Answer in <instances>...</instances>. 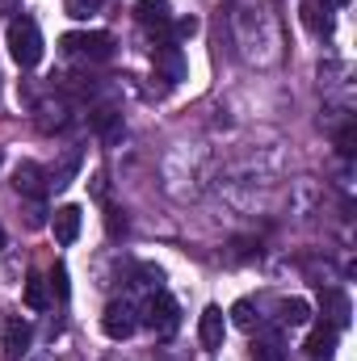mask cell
<instances>
[{
	"mask_svg": "<svg viewBox=\"0 0 357 361\" xmlns=\"http://www.w3.org/2000/svg\"><path fill=\"white\" fill-rule=\"evenodd\" d=\"M25 223H30V227H42V223H47V210H42V206H34V210L25 214Z\"/></svg>",
	"mask_w": 357,
	"mask_h": 361,
	"instance_id": "cell-23",
	"label": "cell"
},
{
	"mask_svg": "<svg viewBox=\"0 0 357 361\" xmlns=\"http://www.w3.org/2000/svg\"><path fill=\"white\" fill-rule=\"evenodd\" d=\"M143 324H147L156 336H173V332L181 328L177 302H173L164 290H156V294H152V302H147V311H143Z\"/></svg>",
	"mask_w": 357,
	"mask_h": 361,
	"instance_id": "cell-4",
	"label": "cell"
},
{
	"mask_svg": "<svg viewBox=\"0 0 357 361\" xmlns=\"http://www.w3.org/2000/svg\"><path fill=\"white\" fill-rule=\"evenodd\" d=\"M4 42H8L13 63H21V68H34V63L42 59V30H38L34 17H13Z\"/></svg>",
	"mask_w": 357,
	"mask_h": 361,
	"instance_id": "cell-1",
	"label": "cell"
},
{
	"mask_svg": "<svg viewBox=\"0 0 357 361\" xmlns=\"http://www.w3.org/2000/svg\"><path fill=\"white\" fill-rule=\"evenodd\" d=\"M34 361H51V357H34Z\"/></svg>",
	"mask_w": 357,
	"mask_h": 361,
	"instance_id": "cell-26",
	"label": "cell"
},
{
	"mask_svg": "<svg viewBox=\"0 0 357 361\" xmlns=\"http://www.w3.org/2000/svg\"><path fill=\"white\" fill-rule=\"evenodd\" d=\"M63 51H68V55H80V59H92V63H105V59L114 55V38L101 34V30L68 34V38H63Z\"/></svg>",
	"mask_w": 357,
	"mask_h": 361,
	"instance_id": "cell-3",
	"label": "cell"
},
{
	"mask_svg": "<svg viewBox=\"0 0 357 361\" xmlns=\"http://www.w3.org/2000/svg\"><path fill=\"white\" fill-rule=\"evenodd\" d=\"M198 34V17H181L177 21V38H193Z\"/></svg>",
	"mask_w": 357,
	"mask_h": 361,
	"instance_id": "cell-22",
	"label": "cell"
},
{
	"mask_svg": "<svg viewBox=\"0 0 357 361\" xmlns=\"http://www.w3.org/2000/svg\"><path fill=\"white\" fill-rule=\"evenodd\" d=\"M223 332H227L223 307H206L198 315V341H202V349H223Z\"/></svg>",
	"mask_w": 357,
	"mask_h": 361,
	"instance_id": "cell-6",
	"label": "cell"
},
{
	"mask_svg": "<svg viewBox=\"0 0 357 361\" xmlns=\"http://www.w3.org/2000/svg\"><path fill=\"white\" fill-rule=\"evenodd\" d=\"M47 286H51V290H55V298H68V273L59 269V265H55V273H51V277H47Z\"/></svg>",
	"mask_w": 357,
	"mask_h": 361,
	"instance_id": "cell-20",
	"label": "cell"
},
{
	"mask_svg": "<svg viewBox=\"0 0 357 361\" xmlns=\"http://www.w3.org/2000/svg\"><path fill=\"white\" fill-rule=\"evenodd\" d=\"M307 319H311V307H307L303 298H286V302H282V324L298 328V324H307Z\"/></svg>",
	"mask_w": 357,
	"mask_h": 361,
	"instance_id": "cell-16",
	"label": "cell"
},
{
	"mask_svg": "<svg viewBox=\"0 0 357 361\" xmlns=\"http://www.w3.org/2000/svg\"><path fill=\"white\" fill-rule=\"evenodd\" d=\"M337 332H341V328H337L332 319H328V324H315L311 336H307V353H311V357H328L332 345H337Z\"/></svg>",
	"mask_w": 357,
	"mask_h": 361,
	"instance_id": "cell-9",
	"label": "cell"
},
{
	"mask_svg": "<svg viewBox=\"0 0 357 361\" xmlns=\"http://www.w3.org/2000/svg\"><path fill=\"white\" fill-rule=\"evenodd\" d=\"M231 315H236V324H240V328H253V324H257V315H253V302H248V298H244V302H236V307H231Z\"/></svg>",
	"mask_w": 357,
	"mask_h": 361,
	"instance_id": "cell-19",
	"label": "cell"
},
{
	"mask_svg": "<svg viewBox=\"0 0 357 361\" xmlns=\"http://www.w3.org/2000/svg\"><path fill=\"white\" fill-rule=\"evenodd\" d=\"M156 68H164L169 85L185 80V59H181V47H177V42H164V47L156 51Z\"/></svg>",
	"mask_w": 357,
	"mask_h": 361,
	"instance_id": "cell-10",
	"label": "cell"
},
{
	"mask_svg": "<svg viewBox=\"0 0 357 361\" xmlns=\"http://www.w3.org/2000/svg\"><path fill=\"white\" fill-rule=\"evenodd\" d=\"M63 8H68V17H76V21H89L101 13V0H63Z\"/></svg>",
	"mask_w": 357,
	"mask_h": 361,
	"instance_id": "cell-18",
	"label": "cell"
},
{
	"mask_svg": "<svg viewBox=\"0 0 357 361\" xmlns=\"http://www.w3.org/2000/svg\"><path fill=\"white\" fill-rule=\"evenodd\" d=\"M38 126H42V130H59V126H68V101H47Z\"/></svg>",
	"mask_w": 357,
	"mask_h": 361,
	"instance_id": "cell-14",
	"label": "cell"
},
{
	"mask_svg": "<svg viewBox=\"0 0 357 361\" xmlns=\"http://www.w3.org/2000/svg\"><path fill=\"white\" fill-rule=\"evenodd\" d=\"M303 21H307L311 34H332V17H320V4H315V0L303 4Z\"/></svg>",
	"mask_w": 357,
	"mask_h": 361,
	"instance_id": "cell-17",
	"label": "cell"
},
{
	"mask_svg": "<svg viewBox=\"0 0 357 361\" xmlns=\"http://www.w3.org/2000/svg\"><path fill=\"white\" fill-rule=\"evenodd\" d=\"M76 173H80V152H68V156L47 173V189H68Z\"/></svg>",
	"mask_w": 357,
	"mask_h": 361,
	"instance_id": "cell-11",
	"label": "cell"
},
{
	"mask_svg": "<svg viewBox=\"0 0 357 361\" xmlns=\"http://www.w3.org/2000/svg\"><path fill=\"white\" fill-rule=\"evenodd\" d=\"M0 164H4V152H0Z\"/></svg>",
	"mask_w": 357,
	"mask_h": 361,
	"instance_id": "cell-27",
	"label": "cell"
},
{
	"mask_svg": "<svg viewBox=\"0 0 357 361\" xmlns=\"http://www.w3.org/2000/svg\"><path fill=\"white\" fill-rule=\"evenodd\" d=\"M135 17H139V25H169L173 21V8H169V0H139L135 4Z\"/></svg>",
	"mask_w": 357,
	"mask_h": 361,
	"instance_id": "cell-12",
	"label": "cell"
},
{
	"mask_svg": "<svg viewBox=\"0 0 357 361\" xmlns=\"http://www.w3.org/2000/svg\"><path fill=\"white\" fill-rule=\"evenodd\" d=\"M315 4H324V8H345L349 0H315Z\"/></svg>",
	"mask_w": 357,
	"mask_h": 361,
	"instance_id": "cell-24",
	"label": "cell"
},
{
	"mask_svg": "<svg viewBox=\"0 0 357 361\" xmlns=\"http://www.w3.org/2000/svg\"><path fill=\"white\" fill-rule=\"evenodd\" d=\"M30 341H34V328L25 324V319H4V357L8 361H21L25 357V349H30Z\"/></svg>",
	"mask_w": 357,
	"mask_h": 361,
	"instance_id": "cell-7",
	"label": "cell"
},
{
	"mask_svg": "<svg viewBox=\"0 0 357 361\" xmlns=\"http://www.w3.org/2000/svg\"><path fill=\"white\" fill-rule=\"evenodd\" d=\"M47 302H51V298H47V277L34 273V277L25 281V307H30V311H47Z\"/></svg>",
	"mask_w": 357,
	"mask_h": 361,
	"instance_id": "cell-15",
	"label": "cell"
},
{
	"mask_svg": "<svg viewBox=\"0 0 357 361\" xmlns=\"http://www.w3.org/2000/svg\"><path fill=\"white\" fill-rule=\"evenodd\" d=\"M51 227H55V240H59L63 248L76 244V235H80V206H59L55 219H51Z\"/></svg>",
	"mask_w": 357,
	"mask_h": 361,
	"instance_id": "cell-8",
	"label": "cell"
},
{
	"mask_svg": "<svg viewBox=\"0 0 357 361\" xmlns=\"http://www.w3.org/2000/svg\"><path fill=\"white\" fill-rule=\"evenodd\" d=\"M257 349H261V357H265V361H277V357H282V353H277V349H282V345H277V336H265Z\"/></svg>",
	"mask_w": 357,
	"mask_h": 361,
	"instance_id": "cell-21",
	"label": "cell"
},
{
	"mask_svg": "<svg viewBox=\"0 0 357 361\" xmlns=\"http://www.w3.org/2000/svg\"><path fill=\"white\" fill-rule=\"evenodd\" d=\"M135 328H139V311H135V302L114 298V302L105 307V315H101V332H105L109 341H126Z\"/></svg>",
	"mask_w": 357,
	"mask_h": 361,
	"instance_id": "cell-2",
	"label": "cell"
},
{
	"mask_svg": "<svg viewBox=\"0 0 357 361\" xmlns=\"http://www.w3.org/2000/svg\"><path fill=\"white\" fill-rule=\"evenodd\" d=\"M0 248H4V227H0Z\"/></svg>",
	"mask_w": 357,
	"mask_h": 361,
	"instance_id": "cell-25",
	"label": "cell"
},
{
	"mask_svg": "<svg viewBox=\"0 0 357 361\" xmlns=\"http://www.w3.org/2000/svg\"><path fill=\"white\" fill-rule=\"evenodd\" d=\"M13 189L21 193V197H30V202H38L42 193H47V173L34 164V160H21L17 169H13Z\"/></svg>",
	"mask_w": 357,
	"mask_h": 361,
	"instance_id": "cell-5",
	"label": "cell"
},
{
	"mask_svg": "<svg viewBox=\"0 0 357 361\" xmlns=\"http://www.w3.org/2000/svg\"><path fill=\"white\" fill-rule=\"evenodd\" d=\"M92 130L101 135V143H118V139H122V114L97 109V114H92Z\"/></svg>",
	"mask_w": 357,
	"mask_h": 361,
	"instance_id": "cell-13",
	"label": "cell"
}]
</instances>
